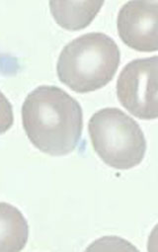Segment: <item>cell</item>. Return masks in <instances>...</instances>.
Wrapping results in <instances>:
<instances>
[{
	"label": "cell",
	"mask_w": 158,
	"mask_h": 252,
	"mask_svg": "<svg viewBox=\"0 0 158 252\" xmlns=\"http://www.w3.org/2000/svg\"><path fill=\"white\" fill-rule=\"evenodd\" d=\"M22 123L30 142L41 152L63 157L78 146L83 129L80 104L54 85H41L22 105Z\"/></svg>",
	"instance_id": "cell-1"
},
{
	"label": "cell",
	"mask_w": 158,
	"mask_h": 252,
	"mask_svg": "<svg viewBox=\"0 0 158 252\" xmlns=\"http://www.w3.org/2000/svg\"><path fill=\"white\" fill-rule=\"evenodd\" d=\"M121 62L116 42L104 33L84 34L69 42L61 52L57 73L60 81L77 93L106 86Z\"/></svg>",
	"instance_id": "cell-2"
},
{
	"label": "cell",
	"mask_w": 158,
	"mask_h": 252,
	"mask_svg": "<svg viewBox=\"0 0 158 252\" xmlns=\"http://www.w3.org/2000/svg\"><path fill=\"white\" fill-rule=\"evenodd\" d=\"M88 131L98 157L110 167L126 170L144 158L146 141L139 125L118 108H104L89 120Z\"/></svg>",
	"instance_id": "cell-3"
},
{
	"label": "cell",
	"mask_w": 158,
	"mask_h": 252,
	"mask_svg": "<svg viewBox=\"0 0 158 252\" xmlns=\"http://www.w3.org/2000/svg\"><path fill=\"white\" fill-rule=\"evenodd\" d=\"M117 96L124 108L141 120L158 118V56L129 62L117 80Z\"/></svg>",
	"instance_id": "cell-4"
},
{
	"label": "cell",
	"mask_w": 158,
	"mask_h": 252,
	"mask_svg": "<svg viewBox=\"0 0 158 252\" xmlns=\"http://www.w3.org/2000/svg\"><path fill=\"white\" fill-rule=\"evenodd\" d=\"M118 34L137 52L158 51V1H128L119 11Z\"/></svg>",
	"instance_id": "cell-5"
},
{
	"label": "cell",
	"mask_w": 158,
	"mask_h": 252,
	"mask_svg": "<svg viewBox=\"0 0 158 252\" xmlns=\"http://www.w3.org/2000/svg\"><path fill=\"white\" fill-rule=\"evenodd\" d=\"M56 22L63 29L78 31L86 28L97 16L103 1H50Z\"/></svg>",
	"instance_id": "cell-6"
},
{
	"label": "cell",
	"mask_w": 158,
	"mask_h": 252,
	"mask_svg": "<svg viewBox=\"0 0 158 252\" xmlns=\"http://www.w3.org/2000/svg\"><path fill=\"white\" fill-rule=\"evenodd\" d=\"M29 227L22 213L14 206L1 203V251L16 252L24 248Z\"/></svg>",
	"instance_id": "cell-7"
},
{
	"label": "cell",
	"mask_w": 158,
	"mask_h": 252,
	"mask_svg": "<svg viewBox=\"0 0 158 252\" xmlns=\"http://www.w3.org/2000/svg\"><path fill=\"white\" fill-rule=\"evenodd\" d=\"M147 251L158 252V223L151 230L147 240Z\"/></svg>",
	"instance_id": "cell-8"
}]
</instances>
